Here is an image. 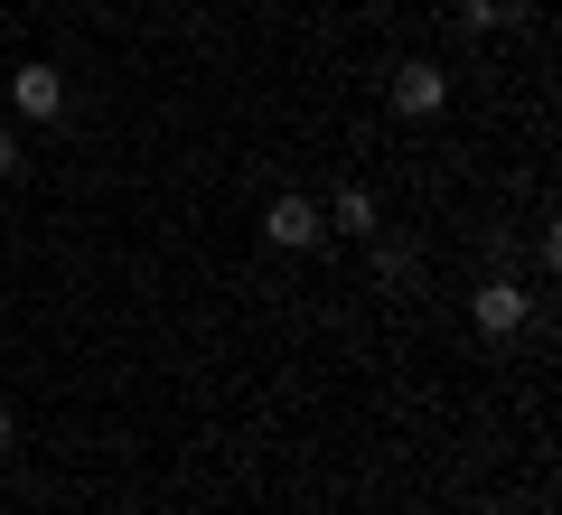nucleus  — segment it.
I'll list each match as a JSON object with an SVG mask.
<instances>
[{
	"label": "nucleus",
	"instance_id": "obj_1",
	"mask_svg": "<svg viewBox=\"0 0 562 515\" xmlns=\"http://www.w3.org/2000/svg\"><path fill=\"white\" fill-rule=\"evenodd\" d=\"M262 235H272L281 254H310V244H328V216H319V198H291V188H281V198L262 206Z\"/></svg>",
	"mask_w": 562,
	"mask_h": 515
},
{
	"label": "nucleus",
	"instance_id": "obj_2",
	"mask_svg": "<svg viewBox=\"0 0 562 515\" xmlns=\"http://www.w3.org/2000/svg\"><path fill=\"white\" fill-rule=\"evenodd\" d=\"M469 318H479V328H487V337H516V328H525V318H535V300H525V291H516V281H506V272H497V281H479V291H469Z\"/></svg>",
	"mask_w": 562,
	"mask_h": 515
},
{
	"label": "nucleus",
	"instance_id": "obj_3",
	"mask_svg": "<svg viewBox=\"0 0 562 515\" xmlns=\"http://www.w3.org/2000/svg\"><path fill=\"white\" fill-rule=\"evenodd\" d=\"M441 103H450V76H441V66H394V113L403 122H431V113H441Z\"/></svg>",
	"mask_w": 562,
	"mask_h": 515
},
{
	"label": "nucleus",
	"instance_id": "obj_4",
	"mask_svg": "<svg viewBox=\"0 0 562 515\" xmlns=\"http://www.w3.org/2000/svg\"><path fill=\"white\" fill-rule=\"evenodd\" d=\"M10 103H20L29 122H57L66 113V76L57 66H20V76H10Z\"/></svg>",
	"mask_w": 562,
	"mask_h": 515
},
{
	"label": "nucleus",
	"instance_id": "obj_5",
	"mask_svg": "<svg viewBox=\"0 0 562 515\" xmlns=\"http://www.w3.org/2000/svg\"><path fill=\"white\" fill-rule=\"evenodd\" d=\"M319 216H328V235H357V244L375 235V198H366V188H338V198H328Z\"/></svg>",
	"mask_w": 562,
	"mask_h": 515
},
{
	"label": "nucleus",
	"instance_id": "obj_6",
	"mask_svg": "<svg viewBox=\"0 0 562 515\" xmlns=\"http://www.w3.org/2000/svg\"><path fill=\"white\" fill-rule=\"evenodd\" d=\"M525 20V0H460V29L469 38H487V29H516Z\"/></svg>",
	"mask_w": 562,
	"mask_h": 515
},
{
	"label": "nucleus",
	"instance_id": "obj_7",
	"mask_svg": "<svg viewBox=\"0 0 562 515\" xmlns=\"http://www.w3.org/2000/svg\"><path fill=\"white\" fill-rule=\"evenodd\" d=\"M375 281H384V291H403V281H413V244H384V254H375Z\"/></svg>",
	"mask_w": 562,
	"mask_h": 515
},
{
	"label": "nucleus",
	"instance_id": "obj_8",
	"mask_svg": "<svg viewBox=\"0 0 562 515\" xmlns=\"http://www.w3.org/2000/svg\"><path fill=\"white\" fill-rule=\"evenodd\" d=\"M10 169H20V132H0V179H10Z\"/></svg>",
	"mask_w": 562,
	"mask_h": 515
},
{
	"label": "nucleus",
	"instance_id": "obj_9",
	"mask_svg": "<svg viewBox=\"0 0 562 515\" xmlns=\"http://www.w3.org/2000/svg\"><path fill=\"white\" fill-rule=\"evenodd\" d=\"M0 450H10V403H0Z\"/></svg>",
	"mask_w": 562,
	"mask_h": 515
}]
</instances>
